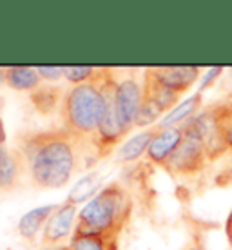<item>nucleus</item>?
<instances>
[{"label": "nucleus", "mask_w": 232, "mask_h": 250, "mask_svg": "<svg viewBox=\"0 0 232 250\" xmlns=\"http://www.w3.org/2000/svg\"><path fill=\"white\" fill-rule=\"evenodd\" d=\"M15 149L24 160L29 183L38 190L62 188L80 169L82 160L96 150L63 127L47 131H25L17 136Z\"/></svg>", "instance_id": "1"}, {"label": "nucleus", "mask_w": 232, "mask_h": 250, "mask_svg": "<svg viewBox=\"0 0 232 250\" xmlns=\"http://www.w3.org/2000/svg\"><path fill=\"white\" fill-rule=\"evenodd\" d=\"M114 69L100 67L93 80L73 85L63 94L60 105L62 127L94 149V138L107 109V85Z\"/></svg>", "instance_id": "2"}, {"label": "nucleus", "mask_w": 232, "mask_h": 250, "mask_svg": "<svg viewBox=\"0 0 232 250\" xmlns=\"http://www.w3.org/2000/svg\"><path fill=\"white\" fill-rule=\"evenodd\" d=\"M132 198L120 183H109L78 212L76 236L118 239L132 214Z\"/></svg>", "instance_id": "3"}, {"label": "nucleus", "mask_w": 232, "mask_h": 250, "mask_svg": "<svg viewBox=\"0 0 232 250\" xmlns=\"http://www.w3.org/2000/svg\"><path fill=\"white\" fill-rule=\"evenodd\" d=\"M142 102H144V76L140 82L138 75L134 71H129L124 76H120L116 71L114 105H116L118 122L126 134H129L134 129Z\"/></svg>", "instance_id": "4"}, {"label": "nucleus", "mask_w": 232, "mask_h": 250, "mask_svg": "<svg viewBox=\"0 0 232 250\" xmlns=\"http://www.w3.org/2000/svg\"><path fill=\"white\" fill-rule=\"evenodd\" d=\"M207 162L211 160H209L207 150L200 138L185 134L183 142L178 145V149L167 160L163 169L170 176H196L205 169Z\"/></svg>", "instance_id": "5"}, {"label": "nucleus", "mask_w": 232, "mask_h": 250, "mask_svg": "<svg viewBox=\"0 0 232 250\" xmlns=\"http://www.w3.org/2000/svg\"><path fill=\"white\" fill-rule=\"evenodd\" d=\"M76 219H78L76 203L69 198L62 205H58L55 212L51 214L44 234H42V247H55L69 238L71 230L75 232L73 227H76Z\"/></svg>", "instance_id": "6"}, {"label": "nucleus", "mask_w": 232, "mask_h": 250, "mask_svg": "<svg viewBox=\"0 0 232 250\" xmlns=\"http://www.w3.org/2000/svg\"><path fill=\"white\" fill-rule=\"evenodd\" d=\"M183 138H185V134H183L182 127L156 129V134L152 138L145 158L151 163H154V165H160L163 169V165L172 156V152L178 149V145L183 142Z\"/></svg>", "instance_id": "7"}, {"label": "nucleus", "mask_w": 232, "mask_h": 250, "mask_svg": "<svg viewBox=\"0 0 232 250\" xmlns=\"http://www.w3.org/2000/svg\"><path fill=\"white\" fill-rule=\"evenodd\" d=\"M158 82L172 89L174 93L183 94L192 87L200 78V67L194 65H170V67H149Z\"/></svg>", "instance_id": "8"}, {"label": "nucleus", "mask_w": 232, "mask_h": 250, "mask_svg": "<svg viewBox=\"0 0 232 250\" xmlns=\"http://www.w3.org/2000/svg\"><path fill=\"white\" fill-rule=\"evenodd\" d=\"M182 94L174 93L172 89L163 85L162 82L156 80V76L151 73V69H145L144 73V98L152 102L162 111V114H167L180 104Z\"/></svg>", "instance_id": "9"}, {"label": "nucleus", "mask_w": 232, "mask_h": 250, "mask_svg": "<svg viewBox=\"0 0 232 250\" xmlns=\"http://www.w3.org/2000/svg\"><path fill=\"white\" fill-rule=\"evenodd\" d=\"M24 176L27 174H25V165L20 152L15 147L6 149L2 162H0V192L17 188Z\"/></svg>", "instance_id": "10"}, {"label": "nucleus", "mask_w": 232, "mask_h": 250, "mask_svg": "<svg viewBox=\"0 0 232 250\" xmlns=\"http://www.w3.org/2000/svg\"><path fill=\"white\" fill-rule=\"evenodd\" d=\"M58 205H45V207H38V208H33L29 212H25L19 221V227L17 230L25 241H33L37 238L40 230L45 229L47 221H49L51 214L55 212V208Z\"/></svg>", "instance_id": "11"}, {"label": "nucleus", "mask_w": 232, "mask_h": 250, "mask_svg": "<svg viewBox=\"0 0 232 250\" xmlns=\"http://www.w3.org/2000/svg\"><path fill=\"white\" fill-rule=\"evenodd\" d=\"M201 102H203V96H201V93L198 91V93L192 94L190 98L180 102L170 113L165 114V116L158 122L156 129H169V127H180V125H183L187 120H190L192 116L198 114V111H200V107H201Z\"/></svg>", "instance_id": "12"}, {"label": "nucleus", "mask_w": 232, "mask_h": 250, "mask_svg": "<svg viewBox=\"0 0 232 250\" xmlns=\"http://www.w3.org/2000/svg\"><path fill=\"white\" fill-rule=\"evenodd\" d=\"M154 134H156V127L145 129L144 132L134 134L131 140H127L126 144L118 149V152H116V160H118L120 163L136 162L138 158L147 154V149H149V145H151Z\"/></svg>", "instance_id": "13"}, {"label": "nucleus", "mask_w": 232, "mask_h": 250, "mask_svg": "<svg viewBox=\"0 0 232 250\" xmlns=\"http://www.w3.org/2000/svg\"><path fill=\"white\" fill-rule=\"evenodd\" d=\"M6 85L15 91H27L31 94L42 85V78L37 67H6Z\"/></svg>", "instance_id": "14"}, {"label": "nucleus", "mask_w": 232, "mask_h": 250, "mask_svg": "<svg viewBox=\"0 0 232 250\" xmlns=\"http://www.w3.org/2000/svg\"><path fill=\"white\" fill-rule=\"evenodd\" d=\"M63 94H65V91H62V87L40 85L37 91H33V93L29 94V98H31L33 107L37 109L38 113L44 114V116H49V114L60 111Z\"/></svg>", "instance_id": "15"}, {"label": "nucleus", "mask_w": 232, "mask_h": 250, "mask_svg": "<svg viewBox=\"0 0 232 250\" xmlns=\"http://www.w3.org/2000/svg\"><path fill=\"white\" fill-rule=\"evenodd\" d=\"M73 250H118V239L102 238V236H76L71 239Z\"/></svg>", "instance_id": "16"}, {"label": "nucleus", "mask_w": 232, "mask_h": 250, "mask_svg": "<svg viewBox=\"0 0 232 250\" xmlns=\"http://www.w3.org/2000/svg\"><path fill=\"white\" fill-rule=\"evenodd\" d=\"M214 111H216V120H218L221 134L225 138L229 149H232V102L214 105Z\"/></svg>", "instance_id": "17"}, {"label": "nucleus", "mask_w": 232, "mask_h": 250, "mask_svg": "<svg viewBox=\"0 0 232 250\" xmlns=\"http://www.w3.org/2000/svg\"><path fill=\"white\" fill-rule=\"evenodd\" d=\"M98 69L100 67H85V65H73V67H65V75L63 78L73 83V85H80V83H85V82L93 80L96 73H98Z\"/></svg>", "instance_id": "18"}, {"label": "nucleus", "mask_w": 232, "mask_h": 250, "mask_svg": "<svg viewBox=\"0 0 232 250\" xmlns=\"http://www.w3.org/2000/svg\"><path fill=\"white\" fill-rule=\"evenodd\" d=\"M37 71L40 78L47 82H57L65 75V67H37Z\"/></svg>", "instance_id": "19"}, {"label": "nucleus", "mask_w": 232, "mask_h": 250, "mask_svg": "<svg viewBox=\"0 0 232 250\" xmlns=\"http://www.w3.org/2000/svg\"><path fill=\"white\" fill-rule=\"evenodd\" d=\"M221 73H223V67H212V69H209L207 75L203 76V82H201V85H200V93L203 94V91H207L209 85H212L214 80H216V78H220Z\"/></svg>", "instance_id": "20"}, {"label": "nucleus", "mask_w": 232, "mask_h": 250, "mask_svg": "<svg viewBox=\"0 0 232 250\" xmlns=\"http://www.w3.org/2000/svg\"><path fill=\"white\" fill-rule=\"evenodd\" d=\"M225 234H227L229 243H231V247H232V210H231V214H229V218H227V221H225Z\"/></svg>", "instance_id": "21"}, {"label": "nucleus", "mask_w": 232, "mask_h": 250, "mask_svg": "<svg viewBox=\"0 0 232 250\" xmlns=\"http://www.w3.org/2000/svg\"><path fill=\"white\" fill-rule=\"evenodd\" d=\"M40 250H73V249L65 247V245H55V247H42Z\"/></svg>", "instance_id": "22"}, {"label": "nucleus", "mask_w": 232, "mask_h": 250, "mask_svg": "<svg viewBox=\"0 0 232 250\" xmlns=\"http://www.w3.org/2000/svg\"><path fill=\"white\" fill-rule=\"evenodd\" d=\"M0 85H6V67H0Z\"/></svg>", "instance_id": "23"}, {"label": "nucleus", "mask_w": 232, "mask_h": 250, "mask_svg": "<svg viewBox=\"0 0 232 250\" xmlns=\"http://www.w3.org/2000/svg\"><path fill=\"white\" fill-rule=\"evenodd\" d=\"M6 145H0V162H2V156H4V152H6Z\"/></svg>", "instance_id": "24"}, {"label": "nucleus", "mask_w": 232, "mask_h": 250, "mask_svg": "<svg viewBox=\"0 0 232 250\" xmlns=\"http://www.w3.org/2000/svg\"><path fill=\"white\" fill-rule=\"evenodd\" d=\"M231 96H232V93H231Z\"/></svg>", "instance_id": "25"}]
</instances>
